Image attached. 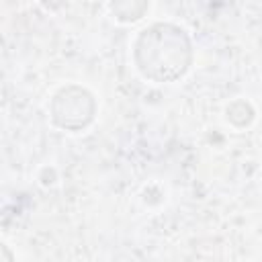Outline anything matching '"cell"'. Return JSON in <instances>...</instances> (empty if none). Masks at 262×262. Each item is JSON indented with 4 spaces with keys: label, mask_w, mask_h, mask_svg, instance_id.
I'll return each mask as SVG.
<instances>
[{
    "label": "cell",
    "mask_w": 262,
    "mask_h": 262,
    "mask_svg": "<svg viewBox=\"0 0 262 262\" xmlns=\"http://www.w3.org/2000/svg\"><path fill=\"white\" fill-rule=\"evenodd\" d=\"M137 66L143 76L166 82L184 74L190 57L186 35L172 25H156L137 41Z\"/></svg>",
    "instance_id": "1"
}]
</instances>
